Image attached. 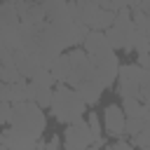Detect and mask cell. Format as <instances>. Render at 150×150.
<instances>
[{
  "instance_id": "18",
  "label": "cell",
  "mask_w": 150,
  "mask_h": 150,
  "mask_svg": "<svg viewBox=\"0 0 150 150\" xmlns=\"http://www.w3.org/2000/svg\"><path fill=\"white\" fill-rule=\"evenodd\" d=\"M138 0H112V9L120 12V9H134Z\"/></svg>"
},
{
  "instance_id": "25",
  "label": "cell",
  "mask_w": 150,
  "mask_h": 150,
  "mask_svg": "<svg viewBox=\"0 0 150 150\" xmlns=\"http://www.w3.org/2000/svg\"><path fill=\"white\" fill-rule=\"evenodd\" d=\"M40 150H42V148H40Z\"/></svg>"
},
{
  "instance_id": "14",
  "label": "cell",
  "mask_w": 150,
  "mask_h": 150,
  "mask_svg": "<svg viewBox=\"0 0 150 150\" xmlns=\"http://www.w3.org/2000/svg\"><path fill=\"white\" fill-rule=\"evenodd\" d=\"M0 80L7 82V84H12V82L23 80V75L19 73V68H16L14 63H7V66H0Z\"/></svg>"
},
{
  "instance_id": "6",
  "label": "cell",
  "mask_w": 150,
  "mask_h": 150,
  "mask_svg": "<svg viewBox=\"0 0 150 150\" xmlns=\"http://www.w3.org/2000/svg\"><path fill=\"white\" fill-rule=\"evenodd\" d=\"M89 145H94V134H91L87 120H77L73 124H66L63 150H87Z\"/></svg>"
},
{
  "instance_id": "1",
  "label": "cell",
  "mask_w": 150,
  "mask_h": 150,
  "mask_svg": "<svg viewBox=\"0 0 150 150\" xmlns=\"http://www.w3.org/2000/svg\"><path fill=\"white\" fill-rule=\"evenodd\" d=\"M52 75L56 77L59 84H68L73 89H77L82 94V98L87 101V105H96L101 101L103 94V84L96 77V70L91 66L89 54L84 52V47H73L66 49L54 63H52Z\"/></svg>"
},
{
  "instance_id": "8",
  "label": "cell",
  "mask_w": 150,
  "mask_h": 150,
  "mask_svg": "<svg viewBox=\"0 0 150 150\" xmlns=\"http://www.w3.org/2000/svg\"><path fill=\"white\" fill-rule=\"evenodd\" d=\"M14 66L19 68V73H21L26 80H33L40 70H45V68H42V63H40L30 52H26V49H21V47L14 52Z\"/></svg>"
},
{
  "instance_id": "10",
  "label": "cell",
  "mask_w": 150,
  "mask_h": 150,
  "mask_svg": "<svg viewBox=\"0 0 150 150\" xmlns=\"http://www.w3.org/2000/svg\"><path fill=\"white\" fill-rule=\"evenodd\" d=\"M28 91H30V101L38 103L40 108H49L52 98H54V87L40 82V80H28Z\"/></svg>"
},
{
  "instance_id": "2",
  "label": "cell",
  "mask_w": 150,
  "mask_h": 150,
  "mask_svg": "<svg viewBox=\"0 0 150 150\" xmlns=\"http://www.w3.org/2000/svg\"><path fill=\"white\" fill-rule=\"evenodd\" d=\"M45 129H47L45 108H40L33 101L12 103V115L7 124H2L0 143L12 150H38Z\"/></svg>"
},
{
  "instance_id": "5",
  "label": "cell",
  "mask_w": 150,
  "mask_h": 150,
  "mask_svg": "<svg viewBox=\"0 0 150 150\" xmlns=\"http://www.w3.org/2000/svg\"><path fill=\"white\" fill-rule=\"evenodd\" d=\"M108 35V42L117 49V52H134V38H136V23L131 16V9H120L115 14V21L108 30H103Z\"/></svg>"
},
{
  "instance_id": "7",
  "label": "cell",
  "mask_w": 150,
  "mask_h": 150,
  "mask_svg": "<svg viewBox=\"0 0 150 150\" xmlns=\"http://www.w3.org/2000/svg\"><path fill=\"white\" fill-rule=\"evenodd\" d=\"M103 129L110 138H124L127 136V112L122 110V105L110 103L103 110Z\"/></svg>"
},
{
  "instance_id": "15",
  "label": "cell",
  "mask_w": 150,
  "mask_h": 150,
  "mask_svg": "<svg viewBox=\"0 0 150 150\" xmlns=\"http://www.w3.org/2000/svg\"><path fill=\"white\" fill-rule=\"evenodd\" d=\"M87 122H89V129L94 134V143L103 145V131H101V120L96 112H87Z\"/></svg>"
},
{
  "instance_id": "17",
  "label": "cell",
  "mask_w": 150,
  "mask_h": 150,
  "mask_svg": "<svg viewBox=\"0 0 150 150\" xmlns=\"http://www.w3.org/2000/svg\"><path fill=\"white\" fill-rule=\"evenodd\" d=\"M129 141H131V145L138 148V150H141V148H148V145H150V127L143 129L138 136H134V138H129Z\"/></svg>"
},
{
  "instance_id": "22",
  "label": "cell",
  "mask_w": 150,
  "mask_h": 150,
  "mask_svg": "<svg viewBox=\"0 0 150 150\" xmlns=\"http://www.w3.org/2000/svg\"><path fill=\"white\" fill-rule=\"evenodd\" d=\"M2 2H14V5H19L21 0H2Z\"/></svg>"
},
{
  "instance_id": "20",
  "label": "cell",
  "mask_w": 150,
  "mask_h": 150,
  "mask_svg": "<svg viewBox=\"0 0 150 150\" xmlns=\"http://www.w3.org/2000/svg\"><path fill=\"white\" fill-rule=\"evenodd\" d=\"M42 150H63V141H61V138L54 134V136H52V138L45 143V148H42Z\"/></svg>"
},
{
  "instance_id": "9",
  "label": "cell",
  "mask_w": 150,
  "mask_h": 150,
  "mask_svg": "<svg viewBox=\"0 0 150 150\" xmlns=\"http://www.w3.org/2000/svg\"><path fill=\"white\" fill-rule=\"evenodd\" d=\"M0 101H9V103H21V101H30V91H28V80H19V82H2L0 84Z\"/></svg>"
},
{
  "instance_id": "21",
  "label": "cell",
  "mask_w": 150,
  "mask_h": 150,
  "mask_svg": "<svg viewBox=\"0 0 150 150\" xmlns=\"http://www.w3.org/2000/svg\"><path fill=\"white\" fill-rule=\"evenodd\" d=\"M134 9H141L143 14H148V16H150V0H138Z\"/></svg>"
},
{
  "instance_id": "19",
  "label": "cell",
  "mask_w": 150,
  "mask_h": 150,
  "mask_svg": "<svg viewBox=\"0 0 150 150\" xmlns=\"http://www.w3.org/2000/svg\"><path fill=\"white\" fill-rule=\"evenodd\" d=\"M105 150H134V145H131V141H124V138H117L115 143H110Z\"/></svg>"
},
{
  "instance_id": "12",
  "label": "cell",
  "mask_w": 150,
  "mask_h": 150,
  "mask_svg": "<svg viewBox=\"0 0 150 150\" xmlns=\"http://www.w3.org/2000/svg\"><path fill=\"white\" fill-rule=\"evenodd\" d=\"M122 110L127 117H150V108L138 98H122Z\"/></svg>"
},
{
  "instance_id": "23",
  "label": "cell",
  "mask_w": 150,
  "mask_h": 150,
  "mask_svg": "<svg viewBox=\"0 0 150 150\" xmlns=\"http://www.w3.org/2000/svg\"><path fill=\"white\" fill-rule=\"evenodd\" d=\"M0 150H12V148H7V145H0Z\"/></svg>"
},
{
  "instance_id": "13",
  "label": "cell",
  "mask_w": 150,
  "mask_h": 150,
  "mask_svg": "<svg viewBox=\"0 0 150 150\" xmlns=\"http://www.w3.org/2000/svg\"><path fill=\"white\" fill-rule=\"evenodd\" d=\"M148 127H150V117H127V136L129 138L138 136Z\"/></svg>"
},
{
  "instance_id": "3",
  "label": "cell",
  "mask_w": 150,
  "mask_h": 150,
  "mask_svg": "<svg viewBox=\"0 0 150 150\" xmlns=\"http://www.w3.org/2000/svg\"><path fill=\"white\" fill-rule=\"evenodd\" d=\"M82 47H84V52L91 59V66L96 70L98 82L105 89H110L117 82V75H120L117 49L108 42V35L103 30H89V35H87V40H84Z\"/></svg>"
},
{
  "instance_id": "24",
  "label": "cell",
  "mask_w": 150,
  "mask_h": 150,
  "mask_svg": "<svg viewBox=\"0 0 150 150\" xmlns=\"http://www.w3.org/2000/svg\"><path fill=\"white\" fill-rule=\"evenodd\" d=\"M141 150H150V145H148V148H141Z\"/></svg>"
},
{
  "instance_id": "11",
  "label": "cell",
  "mask_w": 150,
  "mask_h": 150,
  "mask_svg": "<svg viewBox=\"0 0 150 150\" xmlns=\"http://www.w3.org/2000/svg\"><path fill=\"white\" fill-rule=\"evenodd\" d=\"M21 26V14L14 2H2L0 5V30H19Z\"/></svg>"
},
{
  "instance_id": "16",
  "label": "cell",
  "mask_w": 150,
  "mask_h": 150,
  "mask_svg": "<svg viewBox=\"0 0 150 150\" xmlns=\"http://www.w3.org/2000/svg\"><path fill=\"white\" fill-rule=\"evenodd\" d=\"M131 16H134L136 28H138V30H143V33L150 38V16H148V14H143L141 9H131Z\"/></svg>"
},
{
  "instance_id": "4",
  "label": "cell",
  "mask_w": 150,
  "mask_h": 150,
  "mask_svg": "<svg viewBox=\"0 0 150 150\" xmlns=\"http://www.w3.org/2000/svg\"><path fill=\"white\" fill-rule=\"evenodd\" d=\"M87 101L82 98V94L68 84H59L54 87V98H52V105H49V112L56 122L61 124H73L77 120L84 117L87 112Z\"/></svg>"
}]
</instances>
